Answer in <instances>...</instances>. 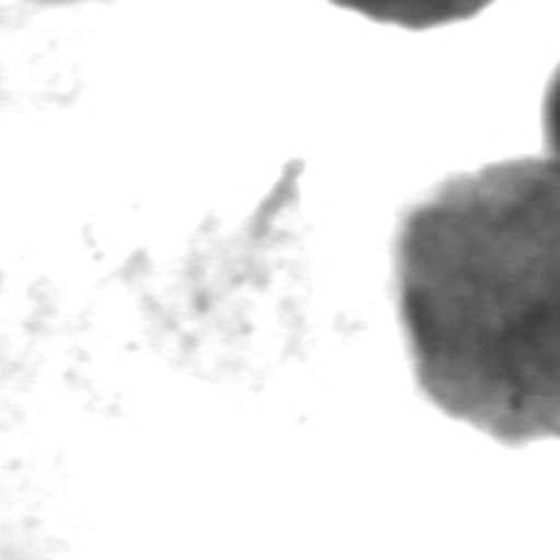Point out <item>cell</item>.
Masks as SVG:
<instances>
[{"instance_id": "cell-2", "label": "cell", "mask_w": 560, "mask_h": 560, "mask_svg": "<svg viewBox=\"0 0 560 560\" xmlns=\"http://www.w3.org/2000/svg\"><path fill=\"white\" fill-rule=\"evenodd\" d=\"M342 10L360 12L381 24H396L407 30H431L466 21L487 10L493 0H330Z\"/></svg>"}, {"instance_id": "cell-3", "label": "cell", "mask_w": 560, "mask_h": 560, "mask_svg": "<svg viewBox=\"0 0 560 560\" xmlns=\"http://www.w3.org/2000/svg\"><path fill=\"white\" fill-rule=\"evenodd\" d=\"M542 139L555 163H560V66L555 68L542 97Z\"/></svg>"}, {"instance_id": "cell-1", "label": "cell", "mask_w": 560, "mask_h": 560, "mask_svg": "<svg viewBox=\"0 0 560 560\" xmlns=\"http://www.w3.org/2000/svg\"><path fill=\"white\" fill-rule=\"evenodd\" d=\"M396 307L443 413L508 445L560 440V163L487 165L410 207Z\"/></svg>"}]
</instances>
